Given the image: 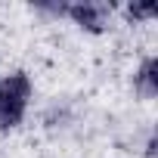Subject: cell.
Wrapping results in <instances>:
<instances>
[{
  "instance_id": "cell-3",
  "label": "cell",
  "mask_w": 158,
  "mask_h": 158,
  "mask_svg": "<svg viewBox=\"0 0 158 158\" xmlns=\"http://www.w3.org/2000/svg\"><path fill=\"white\" fill-rule=\"evenodd\" d=\"M136 84H139V90L146 96H155V59H146V65H143V71L136 77Z\"/></svg>"
},
{
  "instance_id": "cell-2",
  "label": "cell",
  "mask_w": 158,
  "mask_h": 158,
  "mask_svg": "<svg viewBox=\"0 0 158 158\" xmlns=\"http://www.w3.org/2000/svg\"><path fill=\"white\" fill-rule=\"evenodd\" d=\"M68 13H71L77 22H81V25H87V28H99L106 10H102V6H71Z\"/></svg>"
},
{
  "instance_id": "cell-1",
  "label": "cell",
  "mask_w": 158,
  "mask_h": 158,
  "mask_svg": "<svg viewBox=\"0 0 158 158\" xmlns=\"http://www.w3.org/2000/svg\"><path fill=\"white\" fill-rule=\"evenodd\" d=\"M28 93H31V84L25 74H10L0 81V127H13L22 121Z\"/></svg>"
},
{
  "instance_id": "cell-4",
  "label": "cell",
  "mask_w": 158,
  "mask_h": 158,
  "mask_svg": "<svg viewBox=\"0 0 158 158\" xmlns=\"http://www.w3.org/2000/svg\"><path fill=\"white\" fill-rule=\"evenodd\" d=\"M133 16H152L155 13V3H146V6H130Z\"/></svg>"
}]
</instances>
